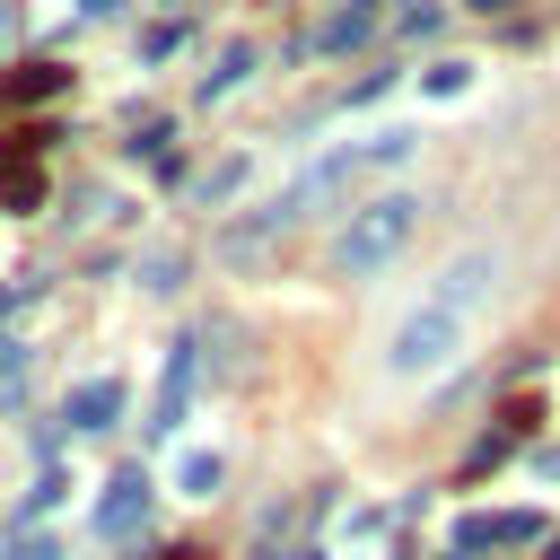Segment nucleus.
<instances>
[{
    "mask_svg": "<svg viewBox=\"0 0 560 560\" xmlns=\"http://www.w3.org/2000/svg\"><path fill=\"white\" fill-rule=\"evenodd\" d=\"M411 228H420V192H376V201H359V210L332 228V271H350V280L385 271V262L411 245Z\"/></svg>",
    "mask_w": 560,
    "mask_h": 560,
    "instance_id": "nucleus-1",
    "label": "nucleus"
},
{
    "mask_svg": "<svg viewBox=\"0 0 560 560\" xmlns=\"http://www.w3.org/2000/svg\"><path fill=\"white\" fill-rule=\"evenodd\" d=\"M464 332H472L464 315H438V306H411V315L394 324V341H385V368H394V376H438V368H446V359L464 350Z\"/></svg>",
    "mask_w": 560,
    "mask_h": 560,
    "instance_id": "nucleus-2",
    "label": "nucleus"
},
{
    "mask_svg": "<svg viewBox=\"0 0 560 560\" xmlns=\"http://www.w3.org/2000/svg\"><path fill=\"white\" fill-rule=\"evenodd\" d=\"M490 280H499V245H464V254L429 280V298H420V306H438V315H464V324H472V306L490 298Z\"/></svg>",
    "mask_w": 560,
    "mask_h": 560,
    "instance_id": "nucleus-3",
    "label": "nucleus"
},
{
    "mask_svg": "<svg viewBox=\"0 0 560 560\" xmlns=\"http://www.w3.org/2000/svg\"><path fill=\"white\" fill-rule=\"evenodd\" d=\"M192 385H201V341H175L166 350V376H158V402H149V438H175L184 429V411H192Z\"/></svg>",
    "mask_w": 560,
    "mask_h": 560,
    "instance_id": "nucleus-4",
    "label": "nucleus"
},
{
    "mask_svg": "<svg viewBox=\"0 0 560 560\" xmlns=\"http://www.w3.org/2000/svg\"><path fill=\"white\" fill-rule=\"evenodd\" d=\"M149 490H158V481H149L140 464H131V472H114V481H105V499H96V534H105V542H131V534L149 525Z\"/></svg>",
    "mask_w": 560,
    "mask_h": 560,
    "instance_id": "nucleus-5",
    "label": "nucleus"
},
{
    "mask_svg": "<svg viewBox=\"0 0 560 560\" xmlns=\"http://www.w3.org/2000/svg\"><path fill=\"white\" fill-rule=\"evenodd\" d=\"M61 420H70V429H114V420H122V376L70 385V394H61Z\"/></svg>",
    "mask_w": 560,
    "mask_h": 560,
    "instance_id": "nucleus-6",
    "label": "nucleus"
},
{
    "mask_svg": "<svg viewBox=\"0 0 560 560\" xmlns=\"http://www.w3.org/2000/svg\"><path fill=\"white\" fill-rule=\"evenodd\" d=\"M542 534V516H464L455 525V551L472 560V551H490V542H534Z\"/></svg>",
    "mask_w": 560,
    "mask_h": 560,
    "instance_id": "nucleus-7",
    "label": "nucleus"
},
{
    "mask_svg": "<svg viewBox=\"0 0 560 560\" xmlns=\"http://www.w3.org/2000/svg\"><path fill=\"white\" fill-rule=\"evenodd\" d=\"M254 61H262L254 44H228V52H219V61H210V70L192 79V96H201V105H219V96H236V88L254 79Z\"/></svg>",
    "mask_w": 560,
    "mask_h": 560,
    "instance_id": "nucleus-8",
    "label": "nucleus"
},
{
    "mask_svg": "<svg viewBox=\"0 0 560 560\" xmlns=\"http://www.w3.org/2000/svg\"><path fill=\"white\" fill-rule=\"evenodd\" d=\"M368 35H376V9L350 0V9H332V18L315 26V52H350V44H368Z\"/></svg>",
    "mask_w": 560,
    "mask_h": 560,
    "instance_id": "nucleus-9",
    "label": "nucleus"
},
{
    "mask_svg": "<svg viewBox=\"0 0 560 560\" xmlns=\"http://www.w3.org/2000/svg\"><path fill=\"white\" fill-rule=\"evenodd\" d=\"M245 175H254V158L236 149V158H219V166H201V175H192V201H201V210H219V201H236V192H245Z\"/></svg>",
    "mask_w": 560,
    "mask_h": 560,
    "instance_id": "nucleus-10",
    "label": "nucleus"
},
{
    "mask_svg": "<svg viewBox=\"0 0 560 560\" xmlns=\"http://www.w3.org/2000/svg\"><path fill=\"white\" fill-rule=\"evenodd\" d=\"M0 201H9V210H35V201H44V175H35V140H26V149L0 166Z\"/></svg>",
    "mask_w": 560,
    "mask_h": 560,
    "instance_id": "nucleus-11",
    "label": "nucleus"
},
{
    "mask_svg": "<svg viewBox=\"0 0 560 560\" xmlns=\"http://www.w3.org/2000/svg\"><path fill=\"white\" fill-rule=\"evenodd\" d=\"M61 88H70V70H61V61H26V70L9 79V96H18V105H44V96H61Z\"/></svg>",
    "mask_w": 560,
    "mask_h": 560,
    "instance_id": "nucleus-12",
    "label": "nucleus"
},
{
    "mask_svg": "<svg viewBox=\"0 0 560 560\" xmlns=\"http://www.w3.org/2000/svg\"><path fill=\"white\" fill-rule=\"evenodd\" d=\"M219 481H228V455H210V446H201V455H184V464H175V490H184V499H210V490H219Z\"/></svg>",
    "mask_w": 560,
    "mask_h": 560,
    "instance_id": "nucleus-13",
    "label": "nucleus"
},
{
    "mask_svg": "<svg viewBox=\"0 0 560 560\" xmlns=\"http://www.w3.org/2000/svg\"><path fill=\"white\" fill-rule=\"evenodd\" d=\"M175 280H184V254H149V262H140V289H149V298H166Z\"/></svg>",
    "mask_w": 560,
    "mask_h": 560,
    "instance_id": "nucleus-14",
    "label": "nucleus"
},
{
    "mask_svg": "<svg viewBox=\"0 0 560 560\" xmlns=\"http://www.w3.org/2000/svg\"><path fill=\"white\" fill-rule=\"evenodd\" d=\"M61 490H70V481H61V472H44V481H35V490H26V499H18V525H35V516H44V508H52V499H61Z\"/></svg>",
    "mask_w": 560,
    "mask_h": 560,
    "instance_id": "nucleus-15",
    "label": "nucleus"
},
{
    "mask_svg": "<svg viewBox=\"0 0 560 560\" xmlns=\"http://www.w3.org/2000/svg\"><path fill=\"white\" fill-rule=\"evenodd\" d=\"M18 376H26V341L0 332V402H18Z\"/></svg>",
    "mask_w": 560,
    "mask_h": 560,
    "instance_id": "nucleus-16",
    "label": "nucleus"
},
{
    "mask_svg": "<svg viewBox=\"0 0 560 560\" xmlns=\"http://www.w3.org/2000/svg\"><path fill=\"white\" fill-rule=\"evenodd\" d=\"M464 79H472V61H438L429 70V96H464Z\"/></svg>",
    "mask_w": 560,
    "mask_h": 560,
    "instance_id": "nucleus-17",
    "label": "nucleus"
},
{
    "mask_svg": "<svg viewBox=\"0 0 560 560\" xmlns=\"http://www.w3.org/2000/svg\"><path fill=\"white\" fill-rule=\"evenodd\" d=\"M9 560H61V542H52V534H18V542H9Z\"/></svg>",
    "mask_w": 560,
    "mask_h": 560,
    "instance_id": "nucleus-18",
    "label": "nucleus"
},
{
    "mask_svg": "<svg viewBox=\"0 0 560 560\" xmlns=\"http://www.w3.org/2000/svg\"><path fill=\"white\" fill-rule=\"evenodd\" d=\"M9 44H18V9L0 0V52H9Z\"/></svg>",
    "mask_w": 560,
    "mask_h": 560,
    "instance_id": "nucleus-19",
    "label": "nucleus"
},
{
    "mask_svg": "<svg viewBox=\"0 0 560 560\" xmlns=\"http://www.w3.org/2000/svg\"><path fill=\"white\" fill-rule=\"evenodd\" d=\"M114 9H122V0H79V18H114Z\"/></svg>",
    "mask_w": 560,
    "mask_h": 560,
    "instance_id": "nucleus-20",
    "label": "nucleus"
},
{
    "mask_svg": "<svg viewBox=\"0 0 560 560\" xmlns=\"http://www.w3.org/2000/svg\"><path fill=\"white\" fill-rule=\"evenodd\" d=\"M289 560H324V551H289Z\"/></svg>",
    "mask_w": 560,
    "mask_h": 560,
    "instance_id": "nucleus-21",
    "label": "nucleus"
},
{
    "mask_svg": "<svg viewBox=\"0 0 560 560\" xmlns=\"http://www.w3.org/2000/svg\"><path fill=\"white\" fill-rule=\"evenodd\" d=\"M472 9H499V0H472Z\"/></svg>",
    "mask_w": 560,
    "mask_h": 560,
    "instance_id": "nucleus-22",
    "label": "nucleus"
},
{
    "mask_svg": "<svg viewBox=\"0 0 560 560\" xmlns=\"http://www.w3.org/2000/svg\"><path fill=\"white\" fill-rule=\"evenodd\" d=\"M166 560H192V551H166Z\"/></svg>",
    "mask_w": 560,
    "mask_h": 560,
    "instance_id": "nucleus-23",
    "label": "nucleus"
},
{
    "mask_svg": "<svg viewBox=\"0 0 560 560\" xmlns=\"http://www.w3.org/2000/svg\"><path fill=\"white\" fill-rule=\"evenodd\" d=\"M446 560H464V551H446Z\"/></svg>",
    "mask_w": 560,
    "mask_h": 560,
    "instance_id": "nucleus-24",
    "label": "nucleus"
}]
</instances>
